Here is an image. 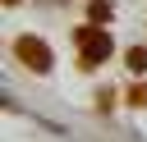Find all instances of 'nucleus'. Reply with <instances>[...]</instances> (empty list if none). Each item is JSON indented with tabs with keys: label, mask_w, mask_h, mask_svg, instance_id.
Instances as JSON below:
<instances>
[{
	"label": "nucleus",
	"mask_w": 147,
	"mask_h": 142,
	"mask_svg": "<svg viewBox=\"0 0 147 142\" xmlns=\"http://www.w3.org/2000/svg\"><path fill=\"white\" fill-rule=\"evenodd\" d=\"M87 18H92V23H110V18H115V9H110L106 0H92V5H87Z\"/></svg>",
	"instance_id": "obj_3"
},
{
	"label": "nucleus",
	"mask_w": 147,
	"mask_h": 142,
	"mask_svg": "<svg viewBox=\"0 0 147 142\" xmlns=\"http://www.w3.org/2000/svg\"><path fill=\"white\" fill-rule=\"evenodd\" d=\"M14 55H18V64H23V69H32V73H51V64H55L51 46H46L41 37H32V32L14 37Z\"/></svg>",
	"instance_id": "obj_1"
},
{
	"label": "nucleus",
	"mask_w": 147,
	"mask_h": 142,
	"mask_svg": "<svg viewBox=\"0 0 147 142\" xmlns=\"http://www.w3.org/2000/svg\"><path fill=\"white\" fill-rule=\"evenodd\" d=\"M129 69H133V73H142V69H147V50H142V46H133V50H129Z\"/></svg>",
	"instance_id": "obj_4"
},
{
	"label": "nucleus",
	"mask_w": 147,
	"mask_h": 142,
	"mask_svg": "<svg viewBox=\"0 0 147 142\" xmlns=\"http://www.w3.org/2000/svg\"><path fill=\"white\" fill-rule=\"evenodd\" d=\"M129 101H133V105H138V110H142V105H147V87H142V82H138V87H133V92H129Z\"/></svg>",
	"instance_id": "obj_5"
},
{
	"label": "nucleus",
	"mask_w": 147,
	"mask_h": 142,
	"mask_svg": "<svg viewBox=\"0 0 147 142\" xmlns=\"http://www.w3.org/2000/svg\"><path fill=\"white\" fill-rule=\"evenodd\" d=\"M74 46L83 50V64H101V60L110 55V37L101 32V23H92V27H74Z\"/></svg>",
	"instance_id": "obj_2"
}]
</instances>
